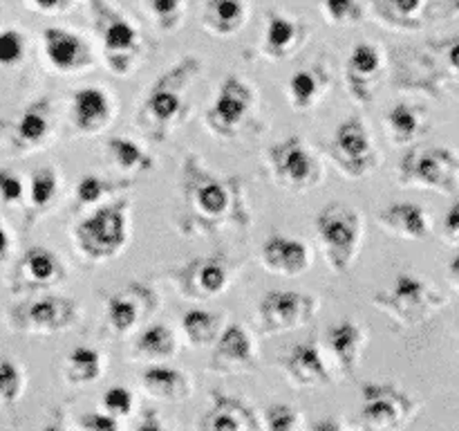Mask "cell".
<instances>
[{
	"label": "cell",
	"mask_w": 459,
	"mask_h": 431,
	"mask_svg": "<svg viewBox=\"0 0 459 431\" xmlns=\"http://www.w3.org/2000/svg\"><path fill=\"white\" fill-rule=\"evenodd\" d=\"M108 155L121 171H148L152 169V160L137 142L128 137H112L108 142Z\"/></svg>",
	"instance_id": "836d02e7"
},
{
	"label": "cell",
	"mask_w": 459,
	"mask_h": 431,
	"mask_svg": "<svg viewBox=\"0 0 459 431\" xmlns=\"http://www.w3.org/2000/svg\"><path fill=\"white\" fill-rule=\"evenodd\" d=\"M381 70V52L372 43L354 45L348 58V76L354 81L368 84Z\"/></svg>",
	"instance_id": "e575fe53"
},
{
	"label": "cell",
	"mask_w": 459,
	"mask_h": 431,
	"mask_svg": "<svg viewBox=\"0 0 459 431\" xmlns=\"http://www.w3.org/2000/svg\"><path fill=\"white\" fill-rule=\"evenodd\" d=\"M34 3L36 9H40V12H63V9L70 7L72 0H31Z\"/></svg>",
	"instance_id": "681fc988"
},
{
	"label": "cell",
	"mask_w": 459,
	"mask_h": 431,
	"mask_svg": "<svg viewBox=\"0 0 459 431\" xmlns=\"http://www.w3.org/2000/svg\"><path fill=\"white\" fill-rule=\"evenodd\" d=\"M133 353L152 364L166 362V359H170L175 353H178V339H175V332L170 330L166 323H151V326L143 328L142 335L137 337Z\"/></svg>",
	"instance_id": "f1b7e54d"
},
{
	"label": "cell",
	"mask_w": 459,
	"mask_h": 431,
	"mask_svg": "<svg viewBox=\"0 0 459 431\" xmlns=\"http://www.w3.org/2000/svg\"><path fill=\"white\" fill-rule=\"evenodd\" d=\"M399 184L453 196L459 189V153L448 146H412L399 164Z\"/></svg>",
	"instance_id": "277c9868"
},
{
	"label": "cell",
	"mask_w": 459,
	"mask_h": 431,
	"mask_svg": "<svg viewBox=\"0 0 459 431\" xmlns=\"http://www.w3.org/2000/svg\"><path fill=\"white\" fill-rule=\"evenodd\" d=\"M45 54L52 63L54 70L63 72H79L83 67L92 66V52L90 45L81 39L76 31L63 30V27H49L43 31Z\"/></svg>",
	"instance_id": "4fadbf2b"
},
{
	"label": "cell",
	"mask_w": 459,
	"mask_h": 431,
	"mask_svg": "<svg viewBox=\"0 0 459 431\" xmlns=\"http://www.w3.org/2000/svg\"><path fill=\"white\" fill-rule=\"evenodd\" d=\"M323 13L332 25H352L363 16L359 0H323Z\"/></svg>",
	"instance_id": "74e56055"
},
{
	"label": "cell",
	"mask_w": 459,
	"mask_h": 431,
	"mask_svg": "<svg viewBox=\"0 0 459 431\" xmlns=\"http://www.w3.org/2000/svg\"><path fill=\"white\" fill-rule=\"evenodd\" d=\"M267 157L276 182L291 191L312 187L321 178V166L316 164L300 137H287L282 142L272 144Z\"/></svg>",
	"instance_id": "52a82bcc"
},
{
	"label": "cell",
	"mask_w": 459,
	"mask_h": 431,
	"mask_svg": "<svg viewBox=\"0 0 459 431\" xmlns=\"http://www.w3.org/2000/svg\"><path fill=\"white\" fill-rule=\"evenodd\" d=\"M182 330L186 335L188 344L195 348H206L213 346V341L220 335V319L218 314L209 312L202 308H191L182 317Z\"/></svg>",
	"instance_id": "f546056e"
},
{
	"label": "cell",
	"mask_w": 459,
	"mask_h": 431,
	"mask_svg": "<svg viewBox=\"0 0 459 431\" xmlns=\"http://www.w3.org/2000/svg\"><path fill=\"white\" fill-rule=\"evenodd\" d=\"M22 54H25V39L21 31H0V66H16L21 63Z\"/></svg>",
	"instance_id": "ee69618b"
},
{
	"label": "cell",
	"mask_w": 459,
	"mask_h": 431,
	"mask_svg": "<svg viewBox=\"0 0 459 431\" xmlns=\"http://www.w3.org/2000/svg\"><path fill=\"white\" fill-rule=\"evenodd\" d=\"M188 196H191L197 214H202L204 218H222L231 205V193H229L227 184L206 173L193 175Z\"/></svg>",
	"instance_id": "cb8c5ba5"
},
{
	"label": "cell",
	"mask_w": 459,
	"mask_h": 431,
	"mask_svg": "<svg viewBox=\"0 0 459 431\" xmlns=\"http://www.w3.org/2000/svg\"><path fill=\"white\" fill-rule=\"evenodd\" d=\"M9 251V236L7 232L3 229V224H0V259H4Z\"/></svg>",
	"instance_id": "816d5d0a"
},
{
	"label": "cell",
	"mask_w": 459,
	"mask_h": 431,
	"mask_svg": "<svg viewBox=\"0 0 459 431\" xmlns=\"http://www.w3.org/2000/svg\"><path fill=\"white\" fill-rule=\"evenodd\" d=\"M72 121L81 133H99L112 117V101L106 90L97 85L76 90L72 97Z\"/></svg>",
	"instance_id": "ac0fdd59"
},
{
	"label": "cell",
	"mask_w": 459,
	"mask_h": 431,
	"mask_svg": "<svg viewBox=\"0 0 459 431\" xmlns=\"http://www.w3.org/2000/svg\"><path fill=\"white\" fill-rule=\"evenodd\" d=\"M142 319V308L130 295H112L106 303V321L117 335L133 330Z\"/></svg>",
	"instance_id": "d6a6232c"
},
{
	"label": "cell",
	"mask_w": 459,
	"mask_h": 431,
	"mask_svg": "<svg viewBox=\"0 0 459 431\" xmlns=\"http://www.w3.org/2000/svg\"><path fill=\"white\" fill-rule=\"evenodd\" d=\"M249 16L247 0H206L202 25L215 36H231L240 30Z\"/></svg>",
	"instance_id": "d4e9b609"
},
{
	"label": "cell",
	"mask_w": 459,
	"mask_h": 431,
	"mask_svg": "<svg viewBox=\"0 0 459 431\" xmlns=\"http://www.w3.org/2000/svg\"><path fill=\"white\" fill-rule=\"evenodd\" d=\"M142 389L161 402H182L191 395V382L178 368L155 362L143 371Z\"/></svg>",
	"instance_id": "7402d4cb"
},
{
	"label": "cell",
	"mask_w": 459,
	"mask_h": 431,
	"mask_svg": "<svg viewBox=\"0 0 459 431\" xmlns=\"http://www.w3.org/2000/svg\"><path fill=\"white\" fill-rule=\"evenodd\" d=\"M264 269L278 277H300L309 269V250L303 241L282 233H273L260 250Z\"/></svg>",
	"instance_id": "5bb4252c"
},
{
	"label": "cell",
	"mask_w": 459,
	"mask_h": 431,
	"mask_svg": "<svg viewBox=\"0 0 459 431\" xmlns=\"http://www.w3.org/2000/svg\"><path fill=\"white\" fill-rule=\"evenodd\" d=\"M377 13L397 30H424L459 16V0H377Z\"/></svg>",
	"instance_id": "9c48e42d"
},
{
	"label": "cell",
	"mask_w": 459,
	"mask_h": 431,
	"mask_svg": "<svg viewBox=\"0 0 459 431\" xmlns=\"http://www.w3.org/2000/svg\"><path fill=\"white\" fill-rule=\"evenodd\" d=\"M209 368L222 375L255 371V348L251 335L240 323H229L213 341V357Z\"/></svg>",
	"instance_id": "7c38bea8"
},
{
	"label": "cell",
	"mask_w": 459,
	"mask_h": 431,
	"mask_svg": "<svg viewBox=\"0 0 459 431\" xmlns=\"http://www.w3.org/2000/svg\"><path fill=\"white\" fill-rule=\"evenodd\" d=\"M377 223L390 236L403 238V241H426L433 232L429 211L417 202H394L385 207L377 216Z\"/></svg>",
	"instance_id": "2e32d148"
},
{
	"label": "cell",
	"mask_w": 459,
	"mask_h": 431,
	"mask_svg": "<svg viewBox=\"0 0 459 431\" xmlns=\"http://www.w3.org/2000/svg\"><path fill=\"white\" fill-rule=\"evenodd\" d=\"M186 286L197 296H218L229 286V269L220 259H200L186 269Z\"/></svg>",
	"instance_id": "4316f807"
},
{
	"label": "cell",
	"mask_w": 459,
	"mask_h": 431,
	"mask_svg": "<svg viewBox=\"0 0 459 431\" xmlns=\"http://www.w3.org/2000/svg\"><path fill=\"white\" fill-rule=\"evenodd\" d=\"M323 92V79L314 70H299L290 76L287 94L296 110H309Z\"/></svg>",
	"instance_id": "1f68e13d"
},
{
	"label": "cell",
	"mask_w": 459,
	"mask_h": 431,
	"mask_svg": "<svg viewBox=\"0 0 459 431\" xmlns=\"http://www.w3.org/2000/svg\"><path fill=\"white\" fill-rule=\"evenodd\" d=\"M90 4H92V12L97 16V27L101 31L103 49H106L112 72L126 75L128 72L126 61H130L139 48L137 30L124 13L115 12L106 0H90Z\"/></svg>",
	"instance_id": "ba28073f"
},
{
	"label": "cell",
	"mask_w": 459,
	"mask_h": 431,
	"mask_svg": "<svg viewBox=\"0 0 459 431\" xmlns=\"http://www.w3.org/2000/svg\"><path fill=\"white\" fill-rule=\"evenodd\" d=\"M303 25L287 13L272 9L264 27V54L273 61L287 58L300 45Z\"/></svg>",
	"instance_id": "603a6c76"
},
{
	"label": "cell",
	"mask_w": 459,
	"mask_h": 431,
	"mask_svg": "<svg viewBox=\"0 0 459 431\" xmlns=\"http://www.w3.org/2000/svg\"><path fill=\"white\" fill-rule=\"evenodd\" d=\"M448 283L459 292V254L448 263Z\"/></svg>",
	"instance_id": "f907efd6"
},
{
	"label": "cell",
	"mask_w": 459,
	"mask_h": 431,
	"mask_svg": "<svg viewBox=\"0 0 459 431\" xmlns=\"http://www.w3.org/2000/svg\"><path fill=\"white\" fill-rule=\"evenodd\" d=\"M251 103H254V92L249 84H245L240 76L229 75L218 88L215 101L209 110V126L224 137L233 135L249 115Z\"/></svg>",
	"instance_id": "30bf717a"
},
{
	"label": "cell",
	"mask_w": 459,
	"mask_h": 431,
	"mask_svg": "<svg viewBox=\"0 0 459 431\" xmlns=\"http://www.w3.org/2000/svg\"><path fill=\"white\" fill-rule=\"evenodd\" d=\"M439 48L446 54V63L455 75H459V34L453 36V39H446L439 43Z\"/></svg>",
	"instance_id": "c3c4849f"
},
{
	"label": "cell",
	"mask_w": 459,
	"mask_h": 431,
	"mask_svg": "<svg viewBox=\"0 0 459 431\" xmlns=\"http://www.w3.org/2000/svg\"><path fill=\"white\" fill-rule=\"evenodd\" d=\"M334 155L348 175L361 178L377 164V153L370 133L359 117H350L336 128Z\"/></svg>",
	"instance_id": "8fae6325"
},
{
	"label": "cell",
	"mask_w": 459,
	"mask_h": 431,
	"mask_svg": "<svg viewBox=\"0 0 459 431\" xmlns=\"http://www.w3.org/2000/svg\"><path fill=\"white\" fill-rule=\"evenodd\" d=\"M318 301L314 296L294 290H273L263 296L258 305L260 328L269 335L303 328L314 319Z\"/></svg>",
	"instance_id": "8992f818"
},
{
	"label": "cell",
	"mask_w": 459,
	"mask_h": 431,
	"mask_svg": "<svg viewBox=\"0 0 459 431\" xmlns=\"http://www.w3.org/2000/svg\"><path fill=\"white\" fill-rule=\"evenodd\" d=\"M128 200L108 202L76 224L74 241L85 259L110 260L124 250L128 242Z\"/></svg>",
	"instance_id": "7a4b0ae2"
},
{
	"label": "cell",
	"mask_w": 459,
	"mask_h": 431,
	"mask_svg": "<svg viewBox=\"0 0 459 431\" xmlns=\"http://www.w3.org/2000/svg\"><path fill=\"white\" fill-rule=\"evenodd\" d=\"M442 236L448 245H459V198L448 207L446 216H444Z\"/></svg>",
	"instance_id": "7dc6e473"
},
{
	"label": "cell",
	"mask_w": 459,
	"mask_h": 431,
	"mask_svg": "<svg viewBox=\"0 0 459 431\" xmlns=\"http://www.w3.org/2000/svg\"><path fill=\"white\" fill-rule=\"evenodd\" d=\"M22 391V373L9 359H0V402H13Z\"/></svg>",
	"instance_id": "7bdbcfd3"
},
{
	"label": "cell",
	"mask_w": 459,
	"mask_h": 431,
	"mask_svg": "<svg viewBox=\"0 0 459 431\" xmlns=\"http://www.w3.org/2000/svg\"><path fill=\"white\" fill-rule=\"evenodd\" d=\"M148 7V12L152 13L157 22H160L161 30H173L179 22L182 16L184 0H143Z\"/></svg>",
	"instance_id": "60d3db41"
},
{
	"label": "cell",
	"mask_w": 459,
	"mask_h": 431,
	"mask_svg": "<svg viewBox=\"0 0 459 431\" xmlns=\"http://www.w3.org/2000/svg\"><path fill=\"white\" fill-rule=\"evenodd\" d=\"M264 427L272 431H296L303 427V418L290 404H272L264 413Z\"/></svg>",
	"instance_id": "f35d334b"
},
{
	"label": "cell",
	"mask_w": 459,
	"mask_h": 431,
	"mask_svg": "<svg viewBox=\"0 0 459 431\" xmlns=\"http://www.w3.org/2000/svg\"><path fill=\"white\" fill-rule=\"evenodd\" d=\"M49 108L48 101H36L22 112L21 121H18V135L22 142L27 144H40L49 135Z\"/></svg>",
	"instance_id": "d590c367"
},
{
	"label": "cell",
	"mask_w": 459,
	"mask_h": 431,
	"mask_svg": "<svg viewBox=\"0 0 459 431\" xmlns=\"http://www.w3.org/2000/svg\"><path fill=\"white\" fill-rule=\"evenodd\" d=\"M282 371H285L287 380L300 389H316V386H327L332 382L330 368H327L321 350L312 341L296 344L282 357Z\"/></svg>",
	"instance_id": "9a60e30c"
},
{
	"label": "cell",
	"mask_w": 459,
	"mask_h": 431,
	"mask_svg": "<svg viewBox=\"0 0 459 431\" xmlns=\"http://www.w3.org/2000/svg\"><path fill=\"white\" fill-rule=\"evenodd\" d=\"M25 272L30 274L31 281L40 283V286H54L63 278L61 260L45 247H31L25 254Z\"/></svg>",
	"instance_id": "4dcf8cb0"
},
{
	"label": "cell",
	"mask_w": 459,
	"mask_h": 431,
	"mask_svg": "<svg viewBox=\"0 0 459 431\" xmlns=\"http://www.w3.org/2000/svg\"><path fill=\"white\" fill-rule=\"evenodd\" d=\"M103 411L110 413L112 418L121 420V418H128L134 409V398L126 386H110V389L103 393L101 400Z\"/></svg>",
	"instance_id": "ab89813d"
},
{
	"label": "cell",
	"mask_w": 459,
	"mask_h": 431,
	"mask_svg": "<svg viewBox=\"0 0 459 431\" xmlns=\"http://www.w3.org/2000/svg\"><path fill=\"white\" fill-rule=\"evenodd\" d=\"M448 296L415 274H399L393 287L375 295V305L402 326H421L446 308Z\"/></svg>",
	"instance_id": "6da1fadb"
},
{
	"label": "cell",
	"mask_w": 459,
	"mask_h": 431,
	"mask_svg": "<svg viewBox=\"0 0 459 431\" xmlns=\"http://www.w3.org/2000/svg\"><path fill=\"white\" fill-rule=\"evenodd\" d=\"M200 427L206 431H255L263 427V422L255 418L254 409L247 407L242 400L229 398L215 391L213 407L206 411Z\"/></svg>",
	"instance_id": "e0dca14e"
},
{
	"label": "cell",
	"mask_w": 459,
	"mask_h": 431,
	"mask_svg": "<svg viewBox=\"0 0 459 431\" xmlns=\"http://www.w3.org/2000/svg\"><path fill=\"white\" fill-rule=\"evenodd\" d=\"M316 232L323 256L332 272H348L361 245V216L343 202H330L316 216Z\"/></svg>",
	"instance_id": "3957f363"
},
{
	"label": "cell",
	"mask_w": 459,
	"mask_h": 431,
	"mask_svg": "<svg viewBox=\"0 0 459 431\" xmlns=\"http://www.w3.org/2000/svg\"><path fill=\"white\" fill-rule=\"evenodd\" d=\"M76 303L63 296H45L27 308V323L36 332H61L74 326Z\"/></svg>",
	"instance_id": "44dd1931"
},
{
	"label": "cell",
	"mask_w": 459,
	"mask_h": 431,
	"mask_svg": "<svg viewBox=\"0 0 459 431\" xmlns=\"http://www.w3.org/2000/svg\"><path fill=\"white\" fill-rule=\"evenodd\" d=\"M385 124H388L390 139L399 146L415 144L429 130L426 112L417 106H408V103H397L385 117Z\"/></svg>",
	"instance_id": "484cf974"
},
{
	"label": "cell",
	"mask_w": 459,
	"mask_h": 431,
	"mask_svg": "<svg viewBox=\"0 0 459 431\" xmlns=\"http://www.w3.org/2000/svg\"><path fill=\"white\" fill-rule=\"evenodd\" d=\"M186 61L182 63V72ZM179 72L178 76V84H173L175 79V67L170 72H166L164 76L160 79V84L152 85V90L148 92L146 99V112L151 115V119L155 124H160V128H169L173 121H178L179 112L184 108V99H182V85H184V76Z\"/></svg>",
	"instance_id": "ffe728a7"
},
{
	"label": "cell",
	"mask_w": 459,
	"mask_h": 431,
	"mask_svg": "<svg viewBox=\"0 0 459 431\" xmlns=\"http://www.w3.org/2000/svg\"><path fill=\"white\" fill-rule=\"evenodd\" d=\"M0 198L4 202H18L22 198V182L7 169H0Z\"/></svg>",
	"instance_id": "bcb514c9"
},
{
	"label": "cell",
	"mask_w": 459,
	"mask_h": 431,
	"mask_svg": "<svg viewBox=\"0 0 459 431\" xmlns=\"http://www.w3.org/2000/svg\"><path fill=\"white\" fill-rule=\"evenodd\" d=\"M112 191V187L108 184V180L99 178V175H83L76 184V200L79 205L88 207V205H97L99 200L108 196Z\"/></svg>",
	"instance_id": "b9f144b4"
},
{
	"label": "cell",
	"mask_w": 459,
	"mask_h": 431,
	"mask_svg": "<svg viewBox=\"0 0 459 431\" xmlns=\"http://www.w3.org/2000/svg\"><path fill=\"white\" fill-rule=\"evenodd\" d=\"M106 373V357L92 346H76L65 357V380L70 384H94Z\"/></svg>",
	"instance_id": "83f0119b"
},
{
	"label": "cell",
	"mask_w": 459,
	"mask_h": 431,
	"mask_svg": "<svg viewBox=\"0 0 459 431\" xmlns=\"http://www.w3.org/2000/svg\"><path fill=\"white\" fill-rule=\"evenodd\" d=\"M327 350L343 375H350L359 366L363 348H366V332L354 321H339L327 330Z\"/></svg>",
	"instance_id": "d6986e66"
},
{
	"label": "cell",
	"mask_w": 459,
	"mask_h": 431,
	"mask_svg": "<svg viewBox=\"0 0 459 431\" xmlns=\"http://www.w3.org/2000/svg\"><path fill=\"white\" fill-rule=\"evenodd\" d=\"M420 411V402L394 384H363L361 425L368 429H402Z\"/></svg>",
	"instance_id": "5b68a950"
},
{
	"label": "cell",
	"mask_w": 459,
	"mask_h": 431,
	"mask_svg": "<svg viewBox=\"0 0 459 431\" xmlns=\"http://www.w3.org/2000/svg\"><path fill=\"white\" fill-rule=\"evenodd\" d=\"M58 193V178L54 169H39L31 175V202L36 209H45Z\"/></svg>",
	"instance_id": "8d00e7d4"
},
{
	"label": "cell",
	"mask_w": 459,
	"mask_h": 431,
	"mask_svg": "<svg viewBox=\"0 0 459 431\" xmlns=\"http://www.w3.org/2000/svg\"><path fill=\"white\" fill-rule=\"evenodd\" d=\"M76 427L88 431H117L121 427V420H117L106 411H90L79 418Z\"/></svg>",
	"instance_id": "f6af8a7d"
}]
</instances>
